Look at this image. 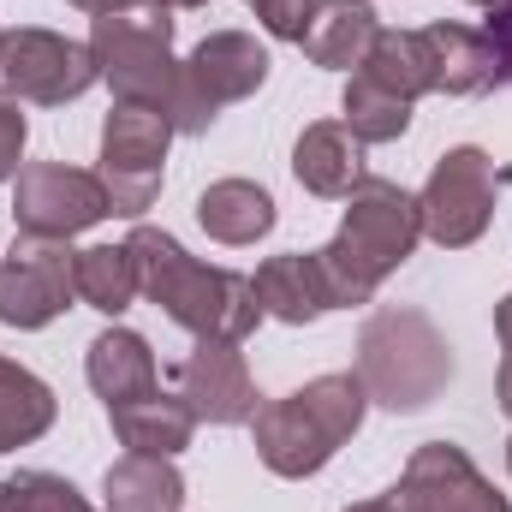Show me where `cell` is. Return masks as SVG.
<instances>
[{"mask_svg": "<svg viewBox=\"0 0 512 512\" xmlns=\"http://www.w3.org/2000/svg\"><path fill=\"white\" fill-rule=\"evenodd\" d=\"M358 72L370 84H382L387 96H399V102H417V96L435 90V60H429L423 30H376V42H370Z\"/></svg>", "mask_w": 512, "mask_h": 512, "instance_id": "obj_22", "label": "cell"}, {"mask_svg": "<svg viewBox=\"0 0 512 512\" xmlns=\"http://www.w3.org/2000/svg\"><path fill=\"white\" fill-rule=\"evenodd\" d=\"M399 512H512V501L471 465L465 447L429 441L405 459V477L393 489Z\"/></svg>", "mask_w": 512, "mask_h": 512, "instance_id": "obj_11", "label": "cell"}, {"mask_svg": "<svg viewBox=\"0 0 512 512\" xmlns=\"http://www.w3.org/2000/svg\"><path fill=\"white\" fill-rule=\"evenodd\" d=\"M167 6H185V12H197V6H209V0H167Z\"/></svg>", "mask_w": 512, "mask_h": 512, "instance_id": "obj_36", "label": "cell"}, {"mask_svg": "<svg viewBox=\"0 0 512 512\" xmlns=\"http://www.w3.org/2000/svg\"><path fill=\"white\" fill-rule=\"evenodd\" d=\"M489 42H495V84H512V6L489 18Z\"/></svg>", "mask_w": 512, "mask_h": 512, "instance_id": "obj_30", "label": "cell"}, {"mask_svg": "<svg viewBox=\"0 0 512 512\" xmlns=\"http://www.w3.org/2000/svg\"><path fill=\"white\" fill-rule=\"evenodd\" d=\"M84 512H96V507H84Z\"/></svg>", "mask_w": 512, "mask_h": 512, "instance_id": "obj_38", "label": "cell"}, {"mask_svg": "<svg viewBox=\"0 0 512 512\" xmlns=\"http://www.w3.org/2000/svg\"><path fill=\"white\" fill-rule=\"evenodd\" d=\"M84 370H90L96 399H108V411L126 405V399L155 393V352H149V340L131 334V328H102V334L90 340V352H84Z\"/></svg>", "mask_w": 512, "mask_h": 512, "instance_id": "obj_17", "label": "cell"}, {"mask_svg": "<svg viewBox=\"0 0 512 512\" xmlns=\"http://www.w3.org/2000/svg\"><path fill=\"white\" fill-rule=\"evenodd\" d=\"M358 382L387 411H423L453 382V352L423 310H376L358 340Z\"/></svg>", "mask_w": 512, "mask_h": 512, "instance_id": "obj_4", "label": "cell"}, {"mask_svg": "<svg viewBox=\"0 0 512 512\" xmlns=\"http://www.w3.org/2000/svg\"><path fill=\"white\" fill-rule=\"evenodd\" d=\"M251 286H256L262 316H274V322H286V328H304V322H316V316L328 310V292H322L316 256H304V251L268 256V262L256 268Z\"/></svg>", "mask_w": 512, "mask_h": 512, "instance_id": "obj_18", "label": "cell"}, {"mask_svg": "<svg viewBox=\"0 0 512 512\" xmlns=\"http://www.w3.org/2000/svg\"><path fill=\"white\" fill-rule=\"evenodd\" d=\"M185 72H191L197 96L221 114L227 102H245V96H256L268 84V48L256 42L251 30H209L191 48Z\"/></svg>", "mask_w": 512, "mask_h": 512, "instance_id": "obj_13", "label": "cell"}, {"mask_svg": "<svg viewBox=\"0 0 512 512\" xmlns=\"http://www.w3.org/2000/svg\"><path fill=\"white\" fill-rule=\"evenodd\" d=\"M24 137H30V120L18 108L12 90H0V185L18 173V155H24Z\"/></svg>", "mask_w": 512, "mask_h": 512, "instance_id": "obj_29", "label": "cell"}, {"mask_svg": "<svg viewBox=\"0 0 512 512\" xmlns=\"http://www.w3.org/2000/svg\"><path fill=\"white\" fill-rule=\"evenodd\" d=\"M173 126L149 108L114 102V114L102 120V185L114 215H143L161 191V161H167Z\"/></svg>", "mask_w": 512, "mask_h": 512, "instance_id": "obj_9", "label": "cell"}, {"mask_svg": "<svg viewBox=\"0 0 512 512\" xmlns=\"http://www.w3.org/2000/svg\"><path fill=\"white\" fill-rule=\"evenodd\" d=\"M417 215H423V239H435L441 251L477 245L495 221V161L477 143L447 149L429 185L417 191Z\"/></svg>", "mask_w": 512, "mask_h": 512, "instance_id": "obj_5", "label": "cell"}, {"mask_svg": "<svg viewBox=\"0 0 512 512\" xmlns=\"http://www.w3.org/2000/svg\"><path fill=\"white\" fill-rule=\"evenodd\" d=\"M108 417H114V435L126 441V453H143V459H173L197 435V411L179 393H161V387L143 393V399L114 405Z\"/></svg>", "mask_w": 512, "mask_h": 512, "instance_id": "obj_15", "label": "cell"}, {"mask_svg": "<svg viewBox=\"0 0 512 512\" xmlns=\"http://www.w3.org/2000/svg\"><path fill=\"white\" fill-rule=\"evenodd\" d=\"M316 256V274H322V292H328V310H352V304H370L376 298V274L358 262V256L346 251L340 239H328L322 251H310Z\"/></svg>", "mask_w": 512, "mask_h": 512, "instance_id": "obj_26", "label": "cell"}, {"mask_svg": "<svg viewBox=\"0 0 512 512\" xmlns=\"http://www.w3.org/2000/svg\"><path fill=\"white\" fill-rule=\"evenodd\" d=\"M179 399L197 411V423H251L256 417V382L239 340H197L179 364Z\"/></svg>", "mask_w": 512, "mask_h": 512, "instance_id": "obj_12", "label": "cell"}, {"mask_svg": "<svg viewBox=\"0 0 512 512\" xmlns=\"http://www.w3.org/2000/svg\"><path fill=\"white\" fill-rule=\"evenodd\" d=\"M197 221L215 245H256L274 233V197L256 179H215L197 197Z\"/></svg>", "mask_w": 512, "mask_h": 512, "instance_id": "obj_19", "label": "cell"}, {"mask_svg": "<svg viewBox=\"0 0 512 512\" xmlns=\"http://www.w3.org/2000/svg\"><path fill=\"white\" fill-rule=\"evenodd\" d=\"M131 262H137V292L167 310V322H179L185 334L197 340H239L262 322V304H256V286L233 268H209L185 251L173 233L161 227H131L126 239Z\"/></svg>", "mask_w": 512, "mask_h": 512, "instance_id": "obj_2", "label": "cell"}, {"mask_svg": "<svg viewBox=\"0 0 512 512\" xmlns=\"http://www.w3.org/2000/svg\"><path fill=\"white\" fill-rule=\"evenodd\" d=\"M364 411H370V393L358 376H316L286 399L256 405V459L274 477H316L364 429Z\"/></svg>", "mask_w": 512, "mask_h": 512, "instance_id": "obj_3", "label": "cell"}, {"mask_svg": "<svg viewBox=\"0 0 512 512\" xmlns=\"http://www.w3.org/2000/svg\"><path fill=\"white\" fill-rule=\"evenodd\" d=\"M310 12H316V0H256L262 30H268V36H280V42H304Z\"/></svg>", "mask_w": 512, "mask_h": 512, "instance_id": "obj_28", "label": "cell"}, {"mask_svg": "<svg viewBox=\"0 0 512 512\" xmlns=\"http://www.w3.org/2000/svg\"><path fill=\"white\" fill-rule=\"evenodd\" d=\"M423 42H429V60H435V90H447V96H477V90L495 84V42H489V30H471V24H429Z\"/></svg>", "mask_w": 512, "mask_h": 512, "instance_id": "obj_20", "label": "cell"}, {"mask_svg": "<svg viewBox=\"0 0 512 512\" xmlns=\"http://www.w3.org/2000/svg\"><path fill=\"white\" fill-rule=\"evenodd\" d=\"M251 6H256V0H251Z\"/></svg>", "mask_w": 512, "mask_h": 512, "instance_id": "obj_39", "label": "cell"}, {"mask_svg": "<svg viewBox=\"0 0 512 512\" xmlns=\"http://www.w3.org/2000/svg\"><path fill=\"white\" fill-rule=\"evenodd\" d=\"M54 387L30 376L24 364L0 358V453H18L30 441H42L54 429Z\"/></svg>", "mask_w": 512, "mask_h": 512, "instance_id": "obj_23", "label": "cell"}, {"mask_svg": "<svg viewBox=\"0 0 512 512\" xmlns=\"http://www.w3.org/2000/svg\"><path fill=\"white\" fill-rule=\"evenodd\" d=\"M334 239L358 256L376 280H387L405 256L417 251V239H423L417 197L405 185H393V179H358L352 197H346V221H340Z\"/></svg>", "mask_w": 512, "mask_h": 512, "instance_id": "obj_10", "label": "cell"}, {"mask_svg": "<svg viewBox=\"0 0 512 512\" xmlns=\"http://www.w3.org/2000/svg\"><path fill=\"white\" fill-rule=\"evenodd\" d=\"M376 6L370 0H316L310 12V30H304V60L310 66H328V72H352L364 66L370 42H376Z\"/></svg>", "mask_w": 512, "mask_h": 512, "instance_id": "obj_16", "label": "cell"}, {"mask_svg": "<svg viewBox=\"0 0 512 512\" xmlns=\"http://www.w3.org/2000/svg\"><path fill=\"white\" fill-rule=\"evenodd\" d=\"M66 6H78V12H90V18H102V12H114V6H126V0H66Z\"/></svg>", "mask_w": 512, "mask_h": 512, "instance_id": "obj_33", "label": "cell"}, {"mask_svg": "<svg viewBox=\"0 0 512 512\" xmlns=\"http://www.w3.org/2000/svg\"><path fill=\"white\" fill-rule=\"evenodd\" d=\"M495 399H501V411L512 417V352L501 358V376H495Z\"/></svg>", "mask_w": 512, "mask_h": 512, "instance_id": "obj_31", "label": "cell"}, {"mask_svg": "<svg viewBox=\"0 0 512 512\" xmlns=\"http://www.w3.org/2000/svg\"><path fill=\"white\" fill-rule=\"evenodd\" d=\"M90 501L54 477V471H18V477H0V512H84Z\"/></svg>", "mask_w": 512, "mask_h": 512, "instance_id": "obj_27", "label": "cell"}, {"mask_svg": "<svg viewBox=\"0 0 512 512\" xmlns=\"http://www.w3.org/2000/svg\"><path fill=\"white\" fill-rule=\"evenodd\" d=\"M465 6H483V12H489V18H495V12H507L512 0H465Z\"/></svg>", "mask_w": 512, "mask_h": 512, "instance_id": "obj_35", "label": "cell"}, {"mask_svg": "<svg viewBox=\"0 0 512 512\" xmlns=\"http://www.w3.org/2000/svg\"><path fill=\"white\" fill-rule=\"evenodd\" d=\"M96 54L90 42H66L60 30H0V84L18 102H42V108H66L96 84Z\"/></svg>", "mask_w": 512, "mask_h": 512, "instance_id": "obj_6", "label": "cell"}, {"mask_svg": "<svg viewBox=\"0 0 512 512\" xmlns=\"http://www.w3.org/2000/svg\"><path fill=\"white\" fill-rule=\"evenodd\" d=\"M346 120L340 126L352 131L358 143H393V137H405L411 126V102H399V96H387L382 84H370L364 72H352V84H346Z\"/></svg>", "mask_w": 512, "mask_h": 512, "instance_id": "obj_25", "label": "cell"}, {"mask_svg": "<svg viewBox=\"0 0 512 512\" xmlns=\"http://www.w3.org/2000/svg\"><path fill=\"white\" fill-rule=\"evenodd\" d=\"M495 334H501V346L512 352V292L501 298V304H495Z\"/></svg>", "mask_w": 512, "mask_h": 512, "instance_id": "obj_32", "label": "cell"}, {"mask_svg": "<svg viewBox=\"0 0 512 512\" xmlns=\"http://www.w3.org/2000/svg\"><path fill=\"white\" fill-rule=\"evenodd\" d=\"M507 471H512V441H507Z\"/></svg>", "mask_w": 512, "mask_h": 512, "instance_id": "obj_37", "label": "cell"}, {"mask_svg": "<svg viewBox=\"0 0 512 512\" xmlns=\"http://www.w3.org/2000/svg\"><path fill=\"white\" fill-rule=\"evenodd\" d=\"M346 512H399V507H393V495H382V501H358V507H346Z\"/></svg>", "mask_w": 512, "mask_h": 512, "instance_id": "obj_34", "label": "cell"}, {"mask_svg": "<svg viewBox=\"0 0 512 512\" xmlns=\"http://www.w3.org/2000/svg\"><path fill=\"white\" fill-rule=\"evenodd\" d=\"M102 501H108V512H179L185 507V477L173 471V459L126 453L108 465Z\"/></svg>", "mask_w": 512, "mask_h": 512, "instance_id": "obj_21", "label": "cell"}, {"mask_svg": "<svg viewBox=\"0 0 512 512\" xmlns=\"http://www.w3.org/2000/svg\"><path fill=\"white\" fill-rule=\"evenodd\" d=\"M78 298V251L66 239H12L0 256V322L6 328H48Z\"/></svg>", "mask_w": 512, "mask_h": 512, "instance_id": "obj_8", "label": "cell"}, {"mask_svg": "<svg viewBox=\"0 0 512 512\" xmlns=\"http://www.w3.org/2000/svg\"><path fill=\"white\" fill-rule=\"evenodd\" d=\"M108 215H114V203H108L102 173L66 167V161H30V167H18L12 221H18L24 239H72V233H90Z\"/></svg>", "mask_w": 512, "mask_h": 512, "instance_id": "obj_7", "label": "cell"}, {"mask_svg": "<svg viewBox=\"0 0 512 512\" xmlns=\"http://www.w3.org/2000/svg\"><path fill=\"white\" fill-rule=\"evenodd\" d=\"M292 173L310 197H352V185L364 179V143L340 120H316L292 143Z\"/></svg>", "mask_w": 512, "mask_h": 512, "instance_id": "obj_14", "label": "cell"}, {"mask_svg": "<svg viewBox=\"0 0 512 512\" xmlns=\"http://www.w3.org/2000/svg\"><path fill=\"white\" fill-rule=\"evenodd\" d=\"M90 54H96L102 84L120 102L161 114L185 137L215 126V108L197 96L185 60H173V6L167 0H126V6L90 18Z\"/></svg>", "mask_w": 512, "mask_h": 512, "instance_id": "obj_1", "label": "cell"}, {"mask_svg": "<svg viewBox=\"0 0 512 512\" xmlns=\"http://www.w3.org/2000/svg\"><path fill=\"white\" fill-rule=\"evenodd\" d=\"M78 298L102 316H120L137 298V262L126 245H90L78 251Z\"/></svg>", "mask_w": 512, "mask_h": 512, "instance_id": "obj_24", "label": "cell"}]
</instances>
